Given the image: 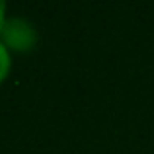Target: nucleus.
Returning <instances> with one entry per match:
<instances>
[{"label": "nucleus", "instance_id": "f257e3e1", "mask_svg": "<svg viewBox=\"0 0 154 154\" xmlns=\"http://www.w3.org/2000/svg\"><path fill=\"white\" fill-rule=\"evenodd\" d=\"M0 41L10 53L26 55L37 47L39 35L35 26L22 16H8L0 31Z\"/></svg>", "mask_w": 154, "mask_h": 154}, {"label": "nucleus", "instance_id": "f03ea898", "mask_svg": "<svg viewBox=\"0 0 154 154\" xmlns=\"http://www.w3.org/2000/svg\"><path fill=\"white\" fill-rule=\"evenodd\" d=\"M12 70V53L4 47V43L0 41V84L8 78Z\"/></svg>", "mask_w": 154, "mask_h": 154}, {"label": "nucleus", "instance_id": "7ed1b4c3", "mask_svg": "<svg viewBox=\"0 0 154 154\" xmlns=\"http://www.w3.org/2000/svg\"><path fill=\"white\" fill-rule=\"evenodd\" d=\"M6 18H8L6 2H4V0H0V31H2V27H4V22H6Z\"/></svg>", "mask_w": 154, "mask_h": 154}]
</instances>
